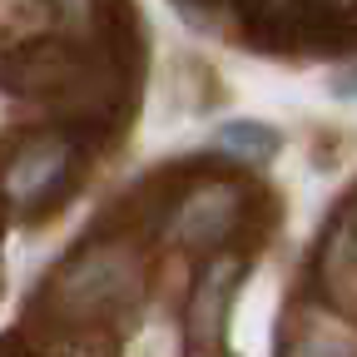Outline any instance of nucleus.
<instances>
[{"label": "nucleus", "instance_id": "f257e3e1", "mask_svg": "<svg viewBox=\"0 0 357 357\" xmlns=\"http://www.w3.org/2000/svg\"><path fill=\"white\" fill-rule=\"evenodd\" d=\"M218 144L223 149H238V154H253V159H268V154H273L278 149V134L273 129H268V124H223L218 129Z\"/></svg>", "mask_w": 357, "mask_h": 357}]
</instances>
